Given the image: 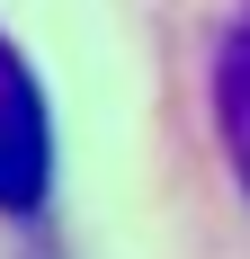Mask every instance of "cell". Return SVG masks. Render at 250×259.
Wrapping results in <instances>:
<instances>
[{
	"instance_id": "6da1fadb",
	"label": "cell",
	"mask_w": 250,
	"mask_h": 259,
	"mask_svg": "<svg viewBox=\"0 0 250 259\" xmlns=\"http://www.w3.org/2000/svg\"><path fill=\"white\" fill-rule=\"evenodd\" d=\"M54 197V107L18 36L0 27V214H36Z\"/></svg>"
},
{
	"instance_id": "7a4b0ae2",
	"label": "cell",
	"mask_w": 250,
	"mask_h": 259,
	"mask_svg": "<svg viewBox=\"0 0 250 259\" xmlns=\"http://www.w3.org/2000/svg\"><path fill=\"white\" fill-rule=\"evenodd\" d=\"M205 107H215V143H224L232 188L250 197V0L224 18V36H215V63H205Z\"/></svg>"
}]
</instances>
